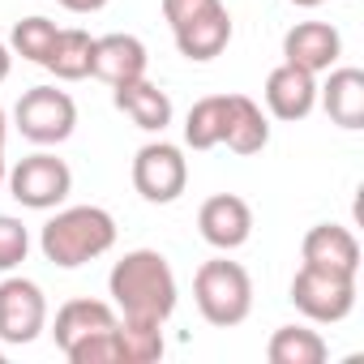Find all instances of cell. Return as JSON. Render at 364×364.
<instances>
[{
  "label": "cell",
  "instance_id": "17",
  "mask_svg": "<svg viewBox=\"0 0 364 364\" xmlns=\"http://www.w3.org/2000/svg\"><path fill=\"white\" fill-rule=\"evenodd\" d=\"M270 141V120L249 95H228V124H223V146L236 154H257Z\"/></svg>",
  "mask_w": 364,
  "mask_h": 364
},
{
  "label": "cell",
  "instance_id": "23",
  "mask_svg": "<svg viewBox=\"0 0 364 364\" xmlns=\"http://www.w3.org/2000/svg\"><path fill=\"white\" fill-rule=\"evenodd\" d=\"M56 22L52 18H22L18 26H14V35H9V52H18V56H26L31 65H43L48 60V52H52V43H56Z\"/></svg>",
  "mask_w": 364,
  "mask_h": 364
},
{
  "label": "cell",
  "instance_id": "20",
  "mask_svg": "<svg viewBox=\"0 0 364 364\" xmlns=\"http://www.w3.org/2000/svg\"><path fill=\"white\" fill-rule=\"evenodd\" d=\"M90 48H95V39H90L82 26L56 31V43H52V52H48L43 69H52L60 82H82V77H90Z\"/></svg>",
  "mask_w": 364,
  "mask_h": 364
},
{
  "label": "cell",
  "instance_id": "9",
  "mask_svg": "<svg viewBox=\"0 0 364 364\" xmlns=\"http://www.w3.org/2000/svg\"><path fill=\"white\" fill-rule=\"evenodd\" d=\"M43 326H48V300L39 283L18 274L0 283V343L26 347L43 334Z\"/></svg>",
  "mask_w": 364,
  "mask_h": 364
},
{
  "label": "cell",
  "instance_id": "8",
  "mask_svg": "<svg viewBox=\"0 0 364 364\" xmlns=\"http://www.w3.org/2000/svg\"><path fill=\"white\" fill-rule=\"evenodd\" d=\"M189 185V159L171 141H146L133 154V189L150 202V206H167L185 193Z\"/></svg>",
  "mask_w": 364,
  "mask_h": 364
},
{
  "label": "cell",
  "instance_id": "6",
  "mask_svg": "<svg viewBox=\"0 0 364 364\" xmlns=\"http://www.w3.org/2000/svg\"><path fill=\"white\" fill-rule=\"evenodd\" d=\"M291 304L309 321L334 326V321L351 317V309H355V274H334V270L300 266L296 279H291Z\"/></svg>",
  "mask_w": 364,
  "mask_h": 364
},
{
  "label": "cell",
  "instance_id": "29",
  "mask_svg": "<svg viewBox=\"0 0 364 364\" xmlns=\"http://www.w3.org/2000/svg\"><path fill=\"white\" fill-rule=\"evenodd\" d=\"M291 5H300V9H317V5H326V0H291Z\"/></svg>",
  "mask_w": 364,
  "mask_h": 364
},
{
  "label": "cell",
  "instance_id": "26",
  "mask_svg": "<svg viewBox=\"0 0 364 364\" xmlns=\"http://www.w3.org/2000/svg\"><path fill=\"white\" fill-rule=\"evenodd\" d=\"M56 5H65L69 14H99L107 0H56Z\"/></svg>",
  "mask_w": 364,
  "mask_h": 364
},
{
  "label": "cell",
  "instance_id": "21",
  "mask_svg": "<svg viewBox=\"0 0 364 364\" xmlns=\"http://www.w3.org/2000/svg\"><path fill=\"white\" fill-rule=\"evenodd\" d=\"M223 124H228V95L198 99L189 107V116H185V146H193V150L223 146Z\"/></svg>",
  "mask_w": 364,
  "mask_h": 364
},
{
  "label": "cell",
  "instance_id": "16",
  "mask_svg": "<svg viewBox=\"0 0 364 364\" xmlns=\"http://www.w3.org/2000/svg\"><path fill=\"white\" fill-rule=\"evenodd\" d=\"M317 99L338 129H364V73L360 69H330L326 86H317Z\"/></svg>",
  "mask_w": 364,
  "mask_h": 364
},
{
  "label": "cell",
  "instance_id": "18",
  "mask_svg": "<svg viewBox=\"0 0 364 364\" xmlns=\"http://www.w3.org/2000/svg\"><path fill=\"white\" fill-rule=\"evenodd\" d=\"M116 321H120V317H116V309H112L107 300H69V304H60V313H56L52 338H56L60 351H69L77 338H86V334H95V330H112Z\"/></svg>",
  "mask_w": 364,
  "mask_h": 364
},
{
  "label": "cell",
  "instance_id": "5",
  "mask_svg": "<svg viewBox=\"0 0 364 364\" xmlns=\"http://www.w3.org/2000/svg\"><path fill=\"white\" fill-rule=\"evenodd\" d=\"M14 124L26 141L35 146H60L73 137L77 129V103L69 90H56V86H35L18 99L14 107Z\"/></svg>",
  "mask_w": 364,
  "mask_h": 364
},
{
  "label": "cell",
  "instance_id": "10",
  "mask_svg": "<svg viewBox=\"0 0 364 364\" xmlns=\"http://www.w3.org/2000/svg\"><path fill=\"white\" fill-rule=\"evenodd\" d=\"M198 228H202V240H206L210 249L232 253V249L249 245V236H253V210H249V202L236 198V193H215V198L202 202Z\"/></svg>",
  "mask_w": 364,
  "mask_h": 364
},
{
  "label": "cell",
  "instance_id": "15",
  "mask_svg": "<svg viewBox=\"0 0 364 364\" xmlns=\"http://www.w3.org/2000/svg\"><path fill=\"white\" fill-rule=\"evenodd\" d=\"M112 103H116V112H124V116H129L137 129H146V133H163V129L171 124V99H167V90H159V86L146 82V77L116 86V90H112Z\"/></svg>",
  "mask_w": 364,
  "mask_h": 364
},
{
  "label": "cell",
  "instance_id": "25",
  "mask_svg": "<svg viewBox=\"0 0 364 364\" xmlns=\"http://www.w3.org/2000/svg\"><path fill=\"white\" fill-rule=\"evenodd\" d=\"M31 253V232L22 228V219L14 215H0V274H9L26 262Z\"/></svg>",
  "mask_w": 364,
  "mask_h": 364
},
{
  "label": "cell",
  "instance_id": "27",
  "mask_svg": "<svg viewBox=\"0 0 364 364\" xmlns=\"http://www.w3.org/2000/svg\"><path fill=\"white\" fill-rule=\"evenodd\" d=\"M5 137H9V116H5V107H0V185H5V171H9V163H5Z\"/></svg>",
  "mask_w": 364,
  "mask_h": 364
},
{
  "label": "cell",
  "instance_id": "1",
  "mask_svg": "<svg viewBox=\"0 0 364 364\" xmlns=\"http://www.w3.org/2000/svg\"><path fill=\"white\" fill-rule=\"evenodd\" d=\"M107 291H112L116 317L150 321V326H167V317L176 313V296H180L176 274H171V266L159 249L124 253L107 274Z\"/></svg>",
  "mask_w": 364,
  "mask_h": 364
},
{
  "label": "cell",
  "instance_id": "13",
  "mask_svg": "<svg viewBox=\"0 0 364 364\" xmlns=\"http://www.w3.org/2000/svg\"><path fill=\"white\" fill-rule=\"evenodd\" d=\"M300 257H304V266H317V270L360 274V240L347 228H338V223L309 228L304 240H300Z\"/></svg>",
  "mask_w": 364,
  "mask_h": 364
},
{
  "label": "cell",
  "instance_id": "24",
  "mask_svg": "<svg viewBox=\"0 0 364 364\" xmlns=\"http://www.w3.org/2000/svg\"><path fill=\"white\" fill-rule=\"evenodd\" d=\"M65 355H69V364H120L116 326H112V330H95V334H86V338H77Z\"/></svg>",
  "mask_w": 364,
  "mask_h": 364
},
{
  "label": "cell",
  "instance_id": "11",
  "mask_svg": "<svg viewBox=\"0 0 364 364\" xmlns=\"http://www.w3.org/2000/svg\"><path fill=\"white\" fill-rule=\"evenodd\" d=\"M343 56V35L330 22H296L283 35V60L304 73H326Z\"/></svg>",
  "mask_w": 364,
  "mask_h": 364
},
{
  "label": "cell",
  "instance_id": "22",
  "mask_svg": "<svg viewBox=\"0 0 364 364\" xmlns=\"http://www.w3.org/2000/svg\"><path fill=\"white\" fill-rule=\"evenodd\" d=\"M116 343H120V364H154L163 355V326L150 321H116Z\"/></svg>",
  "mask_w": 364,
  "mask_h": 364
},
{
  "label": "cell",
  "instance_id": "30",
  "mask_svg": "<svg viewBox=\"0 0 364 364\" xmlns=\"http://www.w3.org/2000/svg\"><path fill=\"white\" fill-rule=\"evenodd\" d=\"M0 364H5V347H0Z\"/></svg>",
  "mask_w": 364,
  "mask_h": 364
},
{
  "label": "cell",
  "instance_id": "12",
  "mask_svg": "<svg viewBox=\"0 0 364 364\" xmlns=\"http://www.w3.org/2000/svg\"><path fill=\"white\" fill-rule=\"evenodd\" d=\"M146 65H150V56H146V43L137 35H103L90 48V77L107 82L112 90L146 77Z\"/></svg>",
  "mask_w": 364,
  "mask_h": 364
},
{
  "label": "cell",
  "instance_id": "2",
  "mask_svg": "<svg viewBox=\"0 0 364 364\" xmlns=\"http://www.w3.org/2000/svg\"><path fill=\"white\" fill-rule=\"evenodd\" d=\"M116 245V219L103 206H69L56 210L43 232H39V249L52 266L60 270H77L103 253H112Z\"/></svg>",
  "mask_w": 364,
  "mask_h": 364
},
{
  "label": "cell",
  "instance_id": "28",
  "mask_svg": "<svg viewBox=\"0 0 364 364\" xmlns=\"http://www.w3.org/2000/svg\"><path fill=\"white\" fill-rule=\"evenodd\" d=\"M9 69H14V52H9V43L0 39V82L9 77Z\"/></svg>",
  "mask_w": 364,
  "mask_h": 364
},
{
  "label": "cell",
  "instance_id": "3",
  "mask_svg": "<svg viewBox=\"0 0 364 364\" xmlns=\"http://www.w3.org/2000/svg\"><path fill=\"white\" fill-rule=\"evenodd\" d=\"M163 18L185 60H215L232 43V14L223 0H163Z\"/></svg>",
  "mask_w": 364,
  "mask_h": 364
},
{
  "label": "cell",
  "instance_id": "7",
  "mask_svg": "<svg viewBox=\"0 0 364 364\" xmlns=\"http://www.w3.org/2000/svg\"><path fill=\"white\" fill-rule=\"evenodd\" d=\"M9 180V193L14 202H22L26 210H56L69 193H73V171L65 159L39 150V154H26L18 167L5 171Z\"/></svg>",
  "mask_w": 364,
  "mask_h": 364
},
{
  "label": "cell",
  "instance_id": "19",
  "mask_svg": "<svg viewBox=\"0 0 364 364\" xmlns=\"http://www.w3.org/2000/svg\"><path fill=\"white\" fill-rule=\"evenodd\" d=\"M266 355H270V364H326L330 347L309 326H279L266 343Z\"/></svg>",
  "mask_w": 364,
  "mask_h": 364
},
{
  "label": "cell",
  "instance_id": "4",
  "mask_svg": "<svg viewBox=\"0 0 364 364\" xmlns=\"http://www.w3.org/2000/svg\"><path fill=\"white\" fill-rule=\"evenodd\" d=\"M193 300H198V309L210 326L232 330L253 313V279L240 262L210 257L193 274Z\"/></svg>",
  "mask_w": 364,
  "mask_h": 364
},
{
  "label": "cell",
  "instance_id": "14",
  "mask_svg": "<svg viewBox=\"0 0 364 364\" xmlns=\"http://www.w3.org/2000/svg\"><path fill=\"white\" fill-rule=\"evenodd\" d=\"M266 107L279 120H304L317 107V73H304L283 60L266 77Z\"/></svg>",
  "mask_w": 364,
  "mask_h": 364
}]
</instances>
